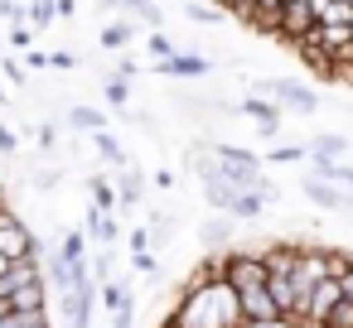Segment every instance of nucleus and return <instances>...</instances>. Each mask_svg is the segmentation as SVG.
Returning a JSON list of instances; mask_svg holds the SVG:
<instances>
[{"label": "nucleus", "instance_id": "c756f323", "mask_svg": "<svg viewBox=\"0 0 353 328\" xmlns=\"http://www.w3.org/2000/svg\"><path fill=\"white\" fill-rule=\"evenodd\" d=\"M107 102H112L117 111H126V102H131V92H126V83H121V78H112V83H107Z\"/></svg>", "mask_w": 353, "mask_h": 328}, {"label": "nucleus", "instance_id": "2eb2a0df", "mask_svg": "<svg viewBox=\"0 0 353 328\" xmlns=\"http://www.w3.org/2000/svg\"><path fill=\"white\" fill-rule=\"evenodd\" d=\"M242 116H252L261 131H276V126H281V107H276V102H256V97H252V102H242Z\"/></svg>", "mask_w": 353, "mask_h": 328}, {"label": "nucleus", "instance_id": "8fccbe9b", "mask_svg": "<svg viewBox=\"0 0 353 328\" xmlns=\"http://www.w3.org/2000/svg\"><path fill=\"white\" fill-rule=\"evenodd\" d=\"M179 6H184V0H179Z\"/></svg>", "mask_w": 353, "mask_h": 328}, {"label": "nucleus", "instance_id": "f8f14e48", "mask_svg": "<svg viewBox=\"0 0 353 328\" xmlns=\"http://www.w3.org/2000/svg\"><path fill=\"white\" fill-rule=\"evenodd\" d=\"M141 198H145V179H141V169H136V164H126V169H121V179H117V203H121V208H136Z\"/></svg>", "mask_w": 353, "mask_h": 328}, {"label": "nucleus", "instance_id": "c03bdc74", "mask_svg": "<svg viewBox=\"0 0 353 328\" xmlns=\"http://www.w3.org/2000/svg\"><path fill=\"white\" fill-rule=\"evenodd\" d=\"M10 265H15V261H10L6 251H0V280H6V275H10Z\"/></svg>", "mask_w": 353, "mask_h": 328}, {"label": "nucleus", "instance_id": "9b49d317", "mask_svg": "<svg viewBox=\"0 0 353 328\" xmlns=\"http://www.w3.org/2000/svg\"><path fill=\"white\" fill-rule=\"evenodd\" d=\"M237 304H242V318H271V314H281L266 285H252V289H237ZM290 318H295V314H290Z\"/></svg>", "mask_w": 353, "mask_h": 328}, {"label": "nucleus", "instance_id": "f257e3e1", "mask_svg": "<svg viewBox=\"0 0 353 328\" xmlns=\"http://www.w3.org/2000/svg\"><path fill=\"white\" fill-rule=\"evenodd\" d=\"M179 328H237L242 323V304H237V289L228 280H189L174 314H170Z\"/></svg>", "mask_w": 353, "mask_h": 328}, {"label": "nucleus", "instance_id": "58836bf2", "mask_svg": "<svg viewBox=\"0 0 353 328\" xmlns=\"http://www.w3.org/2000/svg\"><path fill=\"white\" fill-rule=\"evenodd\" d=\"M0 155H15V131L0 126Z\"/></svg>", "mask_w": 353, "mask_h": 328}, {"label": "nucleus", "instance_id": "4c0bfd02", "mask_svg": "<svg viewBox=\"0 0 353 328\" xmlns=\"http://www.w3.org/2000/svg\"><path fill=\"white\" fill-rule=\"evenodd\" d=\"M339 289H343V299H353V261L339 270Z\"/></svg>", "mask_w": 353, "mask_h": 328}, {"label": "nucleus", "instance_id": "de8ad7c7", "mask_svg": "<svg viewBox=\"0 0 353 328\" xmlns=\"http://www.w3.org/2000/svg\"><path fill=\"white\" fill-rule=\"evenodd\" d=\"M348 212H353V188H348Z\"/></svg>", "mask_w": 353, "mask_h": 328}, {"label": "nucleus", "instance_id": "7c9ffc66", "mask_svg": "<svg viewBox=\"0 0 353 328\" xmlns=\"http://www.w3.org/2000/svg\"><path fill=\"white\" fill-rule=\"evenodd\" d=\"M310 150H300V145H276L271 150V164H295V160H305Z\"/></svg>", "mask_w": 353, "mask_h": 328}, {"label": "nucleus", "instance_id": "c85d7f7f", "mask_svg": "<svg viewBox=\"0 0 353 328\" xmlns=\"http://www.w3.org/2000/svg\"><path fill=\"white\" fill-rule=\"evenodd\" d=\"M184 10H189V20H199V25H218V20H223L213 6H199V0H184Z\"/></svg>", "mask_w": 353, "mask_h": 328}, {"label": "nucleus", "instance_id": "4468645a", "mask_svg": "<svg viewBox=\"0 0 353 328\" xmlns=\"http://www.w3.org/2000/svg\"><path fill=\"white\" fill-rule=\"evenodd\" d=\"M117 232H121V227H117V217H112V212H102V208H92V212H88V237H92V241L112 246V241H117Z\"/></svg>", "mask_w": 353, "mask_h": 328}, {"label": "nucleus", "instance_id": "cd10ccee", "mask_svg": "<svg viewBox=\"0 0 353 328\" xmlns=\"http://www.w3.org/2000/svg\"><path fill=\"white\" fill-rule=\"evenodd\" d=\"M0 20H6V25H30V6H20V0H0Z\"/></svg>", "mask_w": 353, "mask_h": 328}, {"label": "nucleus", "instance_id": "4be33fe9", "mask_svg": "<svg viewBox=\"0 0 353 328\" xmlns=\"http://www.w3.org/2000/svg\"><path fill=\"white\" fill-rule=\"evenodd\" d=\"M319 25H353V0H329L319 10Z\"/></svg>", "mask_w": 353, "mask_h": 328}, {"label": "nucleus", "instance_id": "423d86ee", "mask_svg": "<svg viewBox=\"0 0 353 328\" xmlns=\"http://www.w3.org/2000/svg\"><path fill=\"white\" fill-rule=\"evenodd\" d=\"M314 25H319V15H314V6H310V0H290V6H281V15H276V39L300 44V39H305Z\"/></svg>", "mask_w": 353, "mask_h": 328}, {"label": "nucleus", "instance_id": "a878e982", "mask_svg": "<svg viewBox=\"0 0 353 328\" xmlns=\"http://www.w3.org/2000/svg\"><path fill=\"white\" fill-rule=\"evenodd\" d=\"M232 237V222L228 217H218V222H203V246H223Z\"/></svg>", "mask_w": 353, "mask_h": 328}, {"label": "nucleus", "instance_id": "aec40b11", "mask_svg": "<svg viewBox=\"0 0 353 328\" xmlns=\"http://www.w3.org/2000/svg\"><path fill=\"white\" fill-rule=\"evenodd\" d=\"M68 126H73V131H107V116L92 111V107H73V111H68Z\"/></svg>", "mask_w": 353, "mask_h": 328}, {"label": "nucleus", "instance_id": "ea45409f", "mask_svg": "<svg viewBox=\"0 0 353 328\" xmlns=\"http://www.w3.org/2000/svg\"><path fill=\"white\" fill-rule=\"evenodd\" d=\"M39 145L54 150V145H59V131H54V126H39Z\"/></svg>", "mask_w": 353, "mask_h": 328}, {"label": "nucleus", "instance_id": "393cba45", "mask_svg": "<svg viewBox=\"0 0 353 328\" xmlns=\"http://www.w3.org/2000/svg\"><path fill=\"white\" fill-rule=\"evenodd\" d=\"M102 304H107V309L117 314L121 304H131V289H126L121 280H107V285H102Z\"/></svg>", "mask_w": 353, "mask_h": 328}, {"label": "nucleus", "instance_id": "e433bc0d", "mask_svg": "<svg viewBox=\"0 0 353 328\" xmlns=\"http://www.w3.org/2000/svg\"><path fill=\"white\" fill-rule=\"evenodd\" d=\"M131 323H136V309H131V304H121V309L112 314V328H131Z\"/></svg>", "mask_w": 353, "mask_h": 328}, {"label": "nucleus", "instance_id": "7ed1b4c3", "mask_svg": "<svg viewBox=\"0 0 353 328\" xmlns=\"http://www.w3.org/2000/svg\"><path fill=\"white\" fill-rule=\"evenodd\" d=\"M256 92H261V97H276L281 116H285V111H290V116H314V107H319L314 87H305V83H295V78H271V83H256Z\"/></svg>", "mask_w": 353, "mask_h": 328}, {"label": "nucleus", "instance_id": "dca6fc26", "mask_svg": "<svg viewBox=\"0 0 353 328\" xmlns=\"http://www.w3.org/2000/svg\"><path fill=\"white\" fill-rule=\"evenodd\" d=\"M92 145H97V155H102L107 164H117V169H126V164H131V155L117 145V135H112V131H92Z\"/></svg>", "mask_w": 353, "mask_h": 328}, {"label": "nucleus", "instance_id": "09e8293b", "mask_svg": "<svg viewBox=\"0 0 353 328\" xmlns=\"http://www.w3.org/2000/svg\"><path fill=\"white\" fill-rule=\"evenodd\" d=\"M0 208H6V193H0Z\"/></svg>", "mask_w": 353, "mask_h": 328}, {"label": "nucleus", "instance_id": "79ce46f5", "mask_svg": "<svg viewBox=\"0 0 353 328\" xmlns=\"http://www.w3.org/2000/svg\"><path fill=\"white\" fill-rule=\"evenodd\" d=\"M54 6H59V20H73V15H78V6H73V0H54Z\"/></svg>", "mask_w": 353, "mask_h": 328}, {"label": "nucleus", "instance_id": "f3484780", "mask_svg": "<svg viewBox=\"0 0 353 328\" xmlns=\"http://www.w3.org/2000/svg\"><path fill=\"white\" fill-rule=\"evenodd\" d=\"M343 155H348L343 135H314L310 140V160H343Z\"/></svg>", "mask_w": 353, "mask_h": 328}, {"label": "nucleus", "instance_id": "f03ea898", "mask_svg": "<svg viewBox=\"0 0 353 328\" xmlns=\"http://www.w3.org/2000/svg\"><path fill=\"white\" fill-rule=\"evenodd\" d=\"M203 155L218 164V174L232 184V188H256L261 198H271V188H266V174H261V160L252 155V150H237V145H203Z\"/></svg>", "mask_w": 353, "mask_h": 328}, {"label": "nucleus", "instance_id": "412c9836", "mask_svg": "<svg viewBox=\"0 0 353 328\" xmlns=\"http://www.w3.org/2000/svg\"><path fill=\"white\" fill-rule=\"evenodd\" d=\"M59 256H63L68 265H88V237H83V232H68L63 246H59Z\"/></svg>", "mask_w": 353, "mask_h": 328}, {"label": "nucleus", "instance_id": "1a4fd4ad", "mask_svg": "<svg viewBox=\"0 0 353 328\" xmlns=\"http://www.w3.org/2000/svg\"><path fill=\"white\" fill-rule=\"evenodd\" d=\"M266 289H271V299H276V309L281 314H305V299H300V289H295V280H290V270H281V275H266Z\"/></svg>", "mask_w": 353, "mask_h": 328}, {"label": "nucleus", "instance_id": "20e7f679", "mask_svg": "<svg viewBox=\"0 0 353 328\" xmlns=\"http://www.w3.org/2000/svg\"><path fill=\"white\" fill-rule=\"evenodd\" d=\"M223 280H228L232 289L266 285V261H261V251H223Z\"/></svg>", "mask_w": 353, "mask_h": 328}, {"label": "nucleus", "instance_id": "a19ab883", "mask_svg": "<svg viewBox=\"0 0 353 328\" xmlns=\"http://www.w3.org/2000/svg\"><path fill=\"white\" fill-rule=\"evenodd\" d=\"M97 280H112V251L97 256Z\"/></svg>", "mask_w": 353, "mask_h": 328}, {"label": "nucleus", "instance_id": "2f4dec72", "mask_svg": "<svg viewBox=\"0 0 353 328\" xmlns=\"http://www.w3.org/2000/svg\"><path fill=\"white\" fill-rule=\"evenodd\" d=\"M0 73H6V78H10L15 87H25V63H15L10 54H0Z\"/></svg>", "mask_w": 353, "mask_h": 328}, {"label": "nucleus", "instance_id": "6ab92c4d", "mask_svg": "<svg viewBox=\"0 0 353 328\" xmlns=\"http://www.w3.org/2000/svg\"><path fill=\"white\" fill-rule=\"evenodd\" d=\"M131 39H136V25H131V20H112V25L102 30V44H107V49H126Z\"/></svg>", "mask_w": 353, "mask_h": 328}, {"label": "nucleus", "instance_id": "72a5a7b5", "mask_svg": "<svg viewBox=\"0 0 353 328\" xmlns=\"http://www.w3.org/2000/svg\"><path fill=\"white\" fill-rule=\"evenodd\" d=\"M150 54H155V58H170V54H174L170 34H160V30H155V34H150Z\"/></svg>", "mask_w": 353, "mask_h": 328}, {"label": "nucleus", "instance_id": "6e6552de", "mask_svg": "<svg viewBox=\"0 0 353 328\" xmlns=\"http://www.w3.org/2000/svg\"><path fill=\"white\" fill-rule=\"evenodd\" d=\"M208 68H213V63H208L203 54H179V49H174L170 58H160V63H155V73H160V78H203Z\"/></svg>", "mask_w": 353, "mask_h": 328}, {"label": "nucleus", "instance_id": "9d476101", "mask_svg": "<svg viewBox=\"0 0 353 328\" xmlns=\"http://www.w3.org/2000/svg\"><path fill=\"white\" fill-rule=\"evenodd\" d=\"M300 193L310 198V203H319V208H334V212H348V193L343 188H334V184H324V179H300Z\"/></svg>", "mask_w": 353, "mask_h": 328}, {"label": "nucleus", "instance_id": "b1692460", "mask_svg": "<svg viewBox=\"0 0 353 328\" xmlns=\"http://www.w3.org/2000/svg\"><path fill=\"white\" fill-rule=\"evenodd\" d=\"M319 328H353V299H339V304L319 318Z\"/></svg>", "mask_w": 353, "mask_h": 328}, {"label": "nucleus", "instance_id": "473e14b6", "mask_svg": "<svg viewBox=\"0 0 353 328\" xmlns=\"http://www.w3.org/2000/svg\"><path fill=\"white\" fill-rule=\"evenodd\" d=\"M30 39H34L30 25H10V49H30Z\"/></svg>", "mask_w": 353, "mask_h": 328}, {"label": "nucleus", "instance_id": "0eeeda50", "mask_svg": "<svg viewBox=\"0 0 353 328\" xmlns=\"http://www.w3.org/2000/svg\"><path fill=\"white\" fill-rule=\"evenodd\" d=\"M339 299H343L339 275H324V280H319V285H310V294H305V318H310V323H319V318H324Z\"/></svg>", "mask_w": 353, "mask_h": 328}, {"label": "nucleus", "instance_id": "ddd939ff", "mask_svg": "<svg viewBox=\"0 0 353 328\" xmlns=\"http://www.w3.org/2000/svg\"><path fill=\"white\" fill-rule=\"evenodd\" d=\"M261 208H266V198H261L256 188H237V193H232V203H228V217L252 222V217H261Z\"/></svg>", "mask_w": 353, "mask_h": 328}, {"label": "nucleus", "instance_id": "5701e85b", "mask_svg": "<svg viewBox=\"0 0 353 328\" xmlns=\"http://www.w3.org/2000/svg\"><path fill=\"white\" fill-rule=\"evenodd\" d=\"M88 193H92V203H97L102 212H112V208H117V188H112L107 179H97V174H92V179H88Z\"/></svg>", "mask_w": 353, "mask_h": 328}, {"label": "nucleus", "instance_id": "a18cd8bd", "mask_svg": "<svg viewBox=\"0 0 353 328\" xmlns=\"http://www.w3.org/2000/svg\"><path fill=\"white\" fill-rule=\"evenodd\" d=\"M155 328H179V323H174V318H160V323H155Z\"/></svg>", "mask_w": 353, "mask_h": 328}, {"label": "nucleus", "instance_id": "37998d69", "mask_svg": "<svg viewBox=\"0 0 353 328\" xmlns=\"http://www.w3.org/2000/svg\"><path fill=\"white\" fill-rule=\"evenodd\" d=\"M10 314H15V309H10V294L0 289V318H10Z\"/></svg>", "mask_w": 353, "mask_h": 328}, {"label": "nucleus", "instance_id": "bb28decb", "mask_svg": "<svg viewBox=\"0 0 353 328\" xmlns=\"http://www.w3.org/2000/svg\"><path fill=\"white\" fill-rule=\"evenodd\" d=\"M237 328H300V318H290V314H271V318H242Z\"/></svg>", "mask_w": 353, "mask_h": 328}, {"label": "nucleus", "instance_id": "a211bd4d", "mask_svg": "<svg viewBox=\"0 0 353 328\" xmlns=\"http://www.w3.org/2000/svg\"><path fill=\"white\" fill-rule=\"evenodd\" d=\"M54 20H59V6H54V0H30V30H34V34H44Z\"/></svg>", "mask_w": 353, "mask_h": 328}, {"label": "nucleus", "instance_id": "39448f33", "mask_svg": "<svg viewBox=\"0 0 353 328\" xmlns=\"http://www.w3.org/2000/svg\"><path fill=\"white\" fill-rule=\"evenodd\" d=\"M0 251L10 261H25V256H39V241L34 232L25 227V217H15L10 208H0Z\"/></svg>", "mask_w": 353, "mask_h": 328}, {"label": "nucleus", "instance_id": "f704fd0d", "mask_svg": "<svg viewBox=\"0 0 353 328\" xmlns=\"http://www.w3.org/2000/svg\"><path fill=\"white\" fill-rule=\"evenodd\" d=\"M131 256H150V232H145V227L131 232Z\"/></svg>", "mask_w": 353, "mask_h": 328}, {"label": "nucleus", "instance_id": "49530a36", "mask_svg": "<svg viewBox=\"0 0 353 328\" xmlns=\"http://www.w3.org/2000/svg\"><path fill=\"white\" fill-rule=\"evenodd\" d=\"M0 107H6V83H0Z\"/></svg>", "mask_w": 353, "mask_h": 328}, {"label": "nucleus", "instance_id": "c9c22d12", "mask_svg": "<svg viewBox=\"0 0 353 328\" xmlns=\"http://www.w3.org/2000/svg\"><path fill=\"white\" fill-rule=\"evenodd\" d=\"M49 68H59V73H68V68H78V58H73L68 49H59V54H49Z\"/></svg>", "mask_w": 353, "mask_h": 328}]
</instances>
